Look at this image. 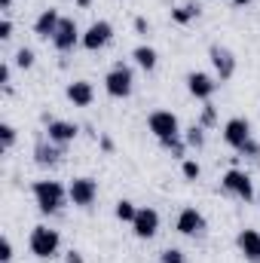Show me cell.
<instances>
[{
  "label": "cell",
  "instance_id": "cell-36",
  "mask_svg": "<svg viewBox=\"0 0 260 263\" xmlns=\"http://www.w3.org/2000/svg\"><path fill=\"white\" fill-rule=\"evenodd\" d=\"M248 3H251V0H233V6H239V9H242V6H248Z\"/></svg>",
  "mask_w": 260,
  "mask_h": 263
},
{
  "label": "cell",
  "instance_id": "cell-20",
  "mask_svg": "<svg viewBox=\"0 0 260 263\" xmlns=\"http://www.w3.org/2000/svg\"><path fill=\"white\" fill-rule=\"evenodd\" d=\"M59 156H62V153H59L55 147H46V144H37V147H34V159H37L40 165H52V162H59Z\"/></svg>",
  "mask_w": 260,
  "mask_h": 263
},
{
  "label": "cell",
  "instance_id": "cell-3",
  "mask_svg": "<svg viewBox=\"0 0 260 263\" xmlns=\"http://www.w3.org/2000/svg\"><path fill=\"white\" fill-rule=\"evenodd\" d=\"M132 83H135V77H132V70L126 65H117L107 77H104V89H107L110 98H129Z\"/></svg>",
  "mask_w": 260,
  "mask_h": 263
},
{
  "label": "cell",
  "instance_id": "cell-5",
  "mask_svg": "<svg viewBox=\"0 0 260 263\" xmlns=\"http://www.w3.org/2000/svg\"><path fill=\"white\" fill-rule=\"evenodd\" d=\"M67 196H70L73 205L89 208V205L98 199V184H95L92 178H73V181H70V187H67Z\"/></svg>",
  "mask_w": 260,
  "mask_h": 263
},
{
  "label": "cell",
  "instance_id": "cell-22",
  "mask_svg": "<svg viewBox=\"0 0 260 263\" xmlns=\"http://www.w3.org/2000/svg\"><path fill=\"white\" fill-rule=\"evenodd\" d=\"M159 260L162 263H187V257H184L181 248H165V251L159 254Z\"/></svg>",
  "mask_w": 260,
  "mask_h": 263
},
{
  "label": "cell",
  "instance_id": "cell-11",
  "mask_svg": "<svg viewBox=\"0 0 260 263\" xmlns=\"http://www.w3.org/2000/svg\"><path fill=\"white\" fill-rule=\"evenodd\" d=\"M187 89H190V95H193V98L208 101V98L214 95L217 83H214V77H208V73H202V70H193V73L187 77Z\"/></svg>",
  "mask_w": 260,
  "mask_h": 263
},
{
  "label": "cell",
  "instance_id": "cell-8",
  "mask_svg": "<svg viewBox=\"0 0 260 263\" xmlns=\"http://www.w3.org/2000/svg\"><path fill=\"white\" fill-rule=\"evenodd\" d=\"M132 230L138 239H153L156 230H159V211L156 208H138L135 220H132Z\"/></svg>",
  "mask_w": 260,
  "mask_h": 263
},
{
  "label": "cell",
  "instance_id": "cell-12",
  "mask_svg": "<svg viewBox=\"0 0 260 263\" xmlns=\"http://www.w3.org/2000/svg\"><path fill=\"white\" fill-rule=\"evenodd\" d=\"M178 233L181 236H202V230H205V217L196 211V208H184L181 214H178Z\"/></svg>",
  "mask_w": 260,
  "mask_h": 263
},
{
  "label": "cell",
  "instance_id": "cell-4",
  "mask_svg": "<svg viewBox=\"0 0 260 263\" xmlns=\"http://www.w3.org/2000/svg\"><path fill=\"white\" fill-rule=\"evenodd\" d=\"M147 126H150V132H153L159 141L181 135V123H178V117H175L172 110H153V114L147 117Z\"/></svg>",
  "mask_w": 260,
  "mask_h": 263
},
{
  "label": "cell",
  "instance_id": "cell-31",
  "mask_svg": "<svg viewBox=\"0 0 260 263\" xmlns=\"http://www.w3.org/2000/svg\"><path fill=\"white\" fill-rule=\"evenodd\" d=\"M239 153H248V156H260V144H257V141H248V144H245V147H242Z\"/></svg>",
  "mask_w": 260,
  "mask_h": 263
},
{
  "label": "cell",
  "instance_id": "cell-17",
  "mask_svg": "<svg viewBox=\"0 0 260 263\" xmlns=\"http://www.w3.org/2000/svg\"><path fill=\"white\" fill-rule=\"evenodd\" d=\"M46 135H49V141H52L55 147H65V144H70V141L77 138V126H73V123H65V120H49Z\"/></svg>",
  "mask_w": 260,
  "mask_h": 263
},
{
  "label": "cell",
  "instance_id": "cell-24",
  "mask_svg": "<svg viewBox=\"0 0 260 263\" xmlns=\"http://www.w3.org/2000/svg\"><path fill=\"white\" fill-rule=\"evenodd\" d=\"M0 144H3V150H9V147L15 144V129H12L9 123H3V126H0Z\"/></svg>",
  "mask_w": 260,
  "mask_h": 263
},
{
  "label": "cell",
  "instance_id": "cell-7",
  "mask_svg": "<svg viewBox=\"0 0 260 263\" xmlns=\"http://www.w3.org/2000/svg\"><path fill=\"white\" fill-rule=\"evenodd\" d=\"M220 184H224V190H227V193H233V196L245 199V202H248V199L254 196L251 178H248L245 172H239V168H230V172L224 175V181H220Z\"/></svg>",
  "mask_w": 260,
  "mask_h": 263
},
{
  "label": "cell",
  "instance_id": "cell-15",
  "mask_svg": "<svg viewBox=\"0 0 260 263\" xmlns=\"http://www.w3.org/2000/svg\"><path fill=\"white\" fill-rule=\"evenodd\" d=\"M67 101H70L73 107H89V104L95 101V89H92V83H86V80H73V83L67 86Z\"/></svg>",
  "mask_w": 260,
  "mask_h": 263
},
{
  "label": "cell",
  "instance_id": "cell-37",
  "mask_svg": "<svg viewBox=\"0 0 260 263\" xmlns=\"http://www.w3.org/2000/svg\"><path fill=\"white\" fill-rule=\"evenodd\" d=\"M0 6H3V9H9V6H12V0H0Z\"/></svg>",
  "mask_w": 260,
  "mask_h": 263
},
{
  "label": "cell",
  "instance_id": "cell-28",
  "mask_svg": "<svg viewBox=\"0 0 260 263\" xmlns=\"http://www.w3.org/2000/svg\"><path fill=\"white\" fill-rule=\"evenodd\" d=\"M9 260H12V242L3 236L0 239V263H9Z\"/></svg>",
  "mask_w": 260,
  "mask_h": 263
},
{
  "label": "cell",
  "instance_id": "cell-16",
  "mask_svg": "<svg viewBox=\"0 0 260 263\" xmlns=\"http://www.w3.org/2000/svg\"><path fill=\"white\" fill-rule=\"evenodd\" d=\"M236 245H239V251L245 254L248 263H260V233L257 230H242Z\"/></svg>",
  "mask_w": 260,
  "mask_h": 263
},
{
  "label": "cell",
  "instance_id": "cell-18",
  "mask_svg": "<svg viewBox=\"0 0 260 263\" xmlns=\"http://www.w3.org/2000/svg\"><path fill=\"white\" fill-rule=\"evenodd\" d=\"M199 12H202V6L199 3H184V6H178V9H172V22L175 25H190L193 18H199Z\"/></svg>",
  "mask_w": 260,
  "mask_h": 263
},
{
  "label": "cell",
  "instance_id": "cell-34",
  "mask_svg": "<svg viewBox=\"0 0 260 263\" xmlns=\"http://www.w3.org/2000/svg\"><path fill=\"white\" fill-rule=\"evenodd\" d=\"M0 86H9V65H0Z\"/></svg>",
  "mask_w": 260,
  "mask_h": 263
},
{
  "label": "cell",
  "instance_id": "cell-32",
  "mask_svg": "<svg viewBox=\"0 0 260 263\" xmlns=\"http://www.w3.org/2000/svg\"><path fill=\"white\" fill-rule=\"evenodd\" d=\"M135 31H138V34H147V31H150L147 18H135Z\"/></svg>",
  "mask_w": 260,
  "mask_h": 263
},
{
  "label": "cell",
  "instance_id": "cell-19",
  "mask_svg": "<svg viewBox=\"0 0 260 263\" xmlns=\"http://www.w3.org/2000/svg\"><path fill=\"white\" fill-rule=\"evenodd\" d=\"M132 59L138 62V67H141V70H153V67H156V62H159V55H156V49H153V46H135Z\"/></svg>",
  "mask_w": 260,
  "mask_h": 263
},
{
  "label": "cell",
  "instance_id": "cell-30",
  "mask_svg": "<svg viewBox=\"0 0 260 263\" xmlns=\"http://www.w3.org/2000/svg\"><path fill=\"white\" fill-rule=\"evenodd\" d=\"M9 37H12V22L3 18V22H0V40H9Z\"/></svg>",
  "mask_w": 260,
  "mask_h": 263
},
{
  "label": "cell",
  "instance_id": "cell-21",
  "mask_svg": "<svg viewBox=\"0 0 260 263\" xmlns=\"http://www.w3.org/2000/svg\"><path fill=\"white\" fill-rule=\"evenodd\" d=\"M135 214H138L135 202H129V199H120V202H117V217H120L123 223H132V220H135Z\"/></svg>",
  "mask_w": 260,
  "mask_h": 263
},
{
  "label": "cell",
  "instance_id": "cell-9",
  "mask_svg": "<svg viewBox=\"0 0 260 263\" xmlns=\"http://www.w3.org/2000/svg\"><path fill=\"white\" fill-rule=\"evenodd\" d=\"M224 141H227L230 147L242 150V147L251 141V126H248V120H242V117L227 120V126H224Z\"/></svg>",
  "mask_w": 260,
  "mask_h": 263
},
{
  "label": "cell",
  "instance_id": "cell-13",
  "mask_svg": "<svg viewBox=\"0 0 260 263\" xmlns=\"http://www.w3.org/2000/svg\"><path fill=\"white\" fill-rule=\"evenodd\" d=\"M59 25H62L59 9H43V12L37 15V22H34V34H37L40 40H49V37H55Z\"/></svg>",
  "mask_w": 260,
  "mask_h": 263
},
{
  "label": "cell",
  "instance_id": "cell-10",
  "mask_svg": "<svg viewBox=\"0 0 260 263\" xmlns=\"http://www.w3.org/2000/svg\"><path fill=\"white\" fill-rule=\"evenodd\" d=\"M80 40H83V37H80V28H77V22H73V18H62L59 31H55V37H52V46H55L59 52H70V49H73Z\"/></svg>",
  "mask_w": 260,
  "mask_h": 263
},
{
  "label": "cell",
  "instance_id": "cell-1",
  "mask_svg": "<svg viewBox=\"0 0 260 263\" xmlns=\"http://www.w3.org/2000/svg\"><path fill=\"white\" fill-rule=\"evenodd\" d=\"M31 193H34V202H37V208L43 211V214H55L62 205H65L67 190L59 184V181H37L34 187H31Z\"/></svg>",
  "mask_w": 260,
  "mask_h": 263
},
{
  "label": "cell",
  "instance_id": "cell-14",
  "mask_svg": "<svg viewBox=\"0 0 260 263\" xmlns=\"http://www.w3.org/2000/svg\"><path fill=\"white\" fill-rule=\"evenodd\" d=\"M211 65L217 70V77L220 80H230L233 73H236V59H233V52L230 49H224V46H211Z\"/></svg>",
  "mask_w": 260,
  "mask_h": 263
},
{
  "label": "cell",
  "instance_id": "cell-35",
  "mask_svg": "<svg viewBox=\"0 0 260 263\" xmlns=\"http://www.w3.org/2000/svg\"><path fill=\"white\" fill-rule=\"evenodd\" d=\"M73 3H77L80 9H89V6H92V0H73Z\"/></svg>",
  "mask_w": 260,
  "mask_h": 263
},
{
  "label": "cell",
  "instance_id": "cell-23",
  "mask_svg": "<svg viewBox=\"0 0 260 263\" xmlns=\"http://www.w3.org/2000/svg\"><path fill=\"white\" fill-rule=\"evenodd\" d=\"M15 65L22 67V70H28V67H34V52H31V49H25V46H22V49H18V52H15Z\"/></svg>",
  "mask_w": 260,
  "mask_h": 263
},
{
  "label": "cell",
  "instance_id": "cell-29",
  "mask_svg": "<svg viewBox=\"0 0 260 263\" xmlns=\"http://www.w3.org/2000/svg\"><path fill=\"white\" fill-rule=\"evenodd\" d=\"M214 120H217L214 104H205V107H202V126H214Z\"/></svg>",
  "mask_w": 260,
  "mask_h": 263
},
{
  "label": "cell",
  "instance_id": "cell-33",
  "mask_svg": "<svg viewBox=\"0 0 260 263\" xmlns=\"http://www.w3.org/2000/svg\"><path fill=\"white\" fill-rule=\"evenodd\" d=\"M65 263H83V254H80V251H67Z\"/></svg>",
  "mask_w": 260,
  "mask_h": 263
},
{
  "label": "cell",
  "instance_id": "cell-27",
  "mask_svg": "<svg viewBox=\"0 0 260 263\" xmlns=\"http://www.w3.org/2000/svg\"><path fill=\"white\" fill-rule=\"evenodd\" d=\"M181 172H184V178H187V181H196V178L202 175V168H199V162H193V159H187V162L181 165Z\"/></svg>",
  "mask_w": 260,
  "mask_h": 263
},
{
  "label": "cell",
  "instance_id": "cell-25",
  "mask_svg": "<svg viewBox=\"0 0 260 263\" xmlns=\"http://www.w3.org/2000/svg\"><path fill=\"white\" fill-rule=\"evenodd\" d=\"M190 147H202L205 144V135H202V126H193V129H187V138H184Z\"/></svg>",
  "mask_w": 260,
  "mask_h": 263
},
{
  "label": "cell",
  "instance_id": "cell-26",
  "mask_svg": "<svg viewBox=\"0 0 260 263\" xmlns=\"http://www.w3.org/2000/svg\"><path fill=\"white\" fill-rule=\"evenodd\" d=\"M159 144H162L165 150H172L175 156H181V153H184V141H181L178 135H175V138H165V141H159Z\"/></svg>",
  "mask_w": 260,
  "mask_h": 263
},
{
  "label": "cell",
  "instance_id": "cell-6",
  "mask_svg": "<svg viewBox=\"0 0 260 263\" xmlns=\"http://www.w3.org/2000/svg\"><path fill=\"white\" fill-rule=\"evenodd\" d=\"M110 37H114V28H110V22H92L89 28H86V34H83V46L89 49V52H98V49H104L107 43H110Z\"/></svg>",
  "mask_w": 260,
  "mask_h": 263
},
{
  "label": "cell",
  "instance_id": "cell-2",
  "mask_svg": "<svg viewBox=\"0 0 260 263\" xmlns=\"http://www.w3.org/2000/svg\"><path fill=\"white\" fill-rule=\"evenodd\" d=\"M28 245H31V254H34V257L49 260V257H55V254H59L62 236H59L55 230H49V227H34V230H31Z\"/></svg>",
  "mask_w": 260,
  "mask_h": 263
}]
</instances>
